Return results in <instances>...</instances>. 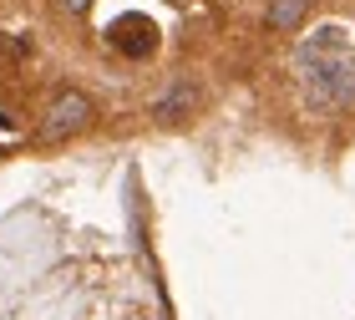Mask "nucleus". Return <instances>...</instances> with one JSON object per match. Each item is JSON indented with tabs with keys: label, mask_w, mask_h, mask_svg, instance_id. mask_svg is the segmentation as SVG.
Returning <instances> with one entry per match:
<instances>
[{
	"label": "nucleus",
	"mask_w": 355,
	"mask_h": 320,
	"mask_svg": "<svg viewBox=\"0 0 355 320\" xmlns=\"http://www.w3.org/2000/svg\"><path fill=\"white\" fill-rule=\"evenodd\" d=\"M310 10H315V0H264V26L269 31H300Z\"/></svg>",
	"instance_id": "obj_4"
},
{
	"label": "nucleus",
	"mask_w": 355,
	"mask_h": 320,
	"mask_svg": "<svg viewBox=\"0 0 355 320\" xmlns=\"http://www.w3.org/2000/svg\"><path fill=\"white\" fill-rule=\"evenodd\" d=\"M188 112H198V82H188V76H173L168 92H157L153 117H163V122H183Z\"/></svg>",
	"instance_id": "obj_3"
},
{
	"label": "nucleus",
	"mask_w": 355,
	"mask_h": 320,
	"mask_svg": "<svg viewBox=\"0 0 355 320\" xmlns=\"http://www.w3.org/2000/svg\"><path fill=\"white\" fill-rule=\"evenodd\" d=\"M61 6H67V10H76V15H82V10H92V0H61Z\"/></svg>",
	"instance_id": "obj_5"
},
{
	"label": "nucleus",
	"mask_w": 355,
	"mask_h": 320,
	"mask_svg": "<svg viewBox=\"0 0 355 320\" xmlns=\"http://www.w3.org/2000/svg\"><path fill=\"white\" fill-rule=\"evenodd\" d=\"M295 76L310 112H340L355 102V41L345 26H320L300 41Z\"/></svg>",
	"instance_id": "obj_1"
},
{
	"label": "nucleus",
	"mask_w": 355,
	"mask_h": 320,
	"mask_svg": "<svg viewBox=\"0 0 355 320\" xmlns=\"http://www.w3.org/2000/svg\"><path fill=\"white\" fill-rule=\"evenodd\" d=\"M92 122V97L76 87H61L51 102H46V117H41V142H67L76 137L82 127Z\"/></svg>",
	"instance_id": "obj_2"
}]
</instances>
